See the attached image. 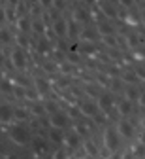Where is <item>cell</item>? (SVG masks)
I'll use <instances>...</instances> for the list:
<instances>
[{
	"mask_svg": "<svg viewBox=\"0 0 145 159\" xmlns=\"http://www.w3.org/2000/svg\"><path fill=\"white\" fill-rule=\"evenodd\" d=\"M79 110H81V114H85V116H89V117H94V116L98 114V108H96V104H92V102H83V104L79 106Z\"/></svg>",
	"mask_w": 145,
	"mask_h": 159,
	"instance_id": "cell-11",
	"label": "cell"
},
{
	"mask_svg": "<svg viewBox=\"0 0 145 159\" xmlns=\"http://www.w3.org/2000/svg\"><path fill=\"white\" fill-rule=\"evenodd\" d=\"M10 136H11V140H13L15 144H19V146H25V144L28 142V138H30L28 131H27L23 125H15V127L10 131Z\"/></svg>",
	"mask_w": 145,
	"mask_h": 159,
	"instance_id": "cell-2",
	"label": "cell"
},
{
	"mask_svg": "<svg viewBox=\"0 0 145 159\" xmlns=\"http://www.w3.org/2000/svg\"><path fill=\"white\" fill-rule=\"evenodd\" d=\"M68 159H75V157H68Z\"/></svg>",
	"mask_w": 145,
	"mask_h": 159,
	"instance_id": "cell-43",
	"label": "cell"
},
{
	"mask_svg": "<svg viewBox=\"0 0 145 159\" xmlns=\"http://www.w3.org/2000/svg\"><path fill=\"white\" fill-rule=\"evenodd\" d=\"M117 133H119L121 138H132L136 134V127H134V123L122 119V121H119V125H117Z\"/></svg>",
	"mask_w": 145,
	"mask_h": 159,
	"instance_id": "cell-6",
	"label": "cell"
},
{
	"mask_svg": "<svg viewBox=\"0 0 145 159\" xmlns=\"http://www.w3.org/2000/svg\"><path fill=\"white\" fill-rule=\"evenodd\" d=\"M124 98H128L130 102H134L136 98H139V91L132 85V87H128V89H126V93H124Z\"/></svg>",
	"mask_w": 145,
	"mask_h": 159,
	"instance_id": "cell-19",
	"label": "cell"
},
{
	"mask_svg": "<svg viewBox=\"0 0 145 159\" xmlns=\"http://www.w3.org/2000/svg\"><path fill=\"white\" fill-rule=\"evenodd\" d=\"M38 49H40V53H44V51H47V42H45V40H41V42L38 44Z\"/></svg>",
	"mask_w": 145,
	"mask_h": 159,
	"instance_id": "cell-32",
	"label": "cell"
},
{
	"mask_svg": "<svg viewBox=\"0 0 145 159\" xmlns=\"http://www.w3.org/2000/svg\"><path fill=\"white\" fill-rule=\"evenodd\" d=\"M8 42H11V32H10V29L2 27L0 29V44H8Z\"/></svg>",
	"mask_w": 145,
	"mask_h": 159,
	"instance_id": "cell-20",
	"label": "cell"
},
{
	"mask_svg": "<svg viewBox=\"0 0 145 159\" xmlns=\"http://www.w3.org/2000/svg\"><path fill=\"white\" fill-rule=\"evenodd\" d=\"M109 159H121V155H119V153H111Z\"/></svg>",
	"mask_w": 145,
	"mask_h": 159,
	"instance_id": "cell-38",
	"label": "cell"
},
{
	"mask_svg": "<svg viewBox=\"0 0 145 159\" xmlns=\"http://www.w3.org/2000/svg\"><path fill=\"white\" fill-rule=\"evenodd\" d=\"M30 25H32V21H30V17H27V15H21V17L15 19V27H17V30L21 34L30 32Z\"/></svg>",
	"mask_w": 145,
	"mask_h": 159,
	"instance_id": "cell-7",
	"label": "cell"
},
{
	"mask_svg": "<svg viewBox=\"0 0 145 159\" xmlns=\"http://www.w3.org/2000/svg\"><path fill=\"white\" fill-rule=\"evenodd\" d=\"M117 4H121L122 8H132L134 6V0H117Z\"/></svg>",
	"mask_w": 145,
	"mask_h": 159,
	"instance_id": "cell-29",
	"label": "cell"
},
{
	"mask_svg": "<svg viewBox=\"0 0 145 159\" xmlns=\"http://www.w3.org/2000/svg\"><path fill=\"white\" fill-rule=\"evenodd\" d=\"M38 4H40L41 8H51V6H53V0H38Z\"/></svg>",
	"mask_w": 145,
	"mask_h": 159,
	"instance_id": "cell-30",
	"label": "cell"
},
{
	"mask_svg": "<svg viewBox=\"0 0 145 159\" xmlns=\"http://www.w3.org/2000/svg\"><path fill=\"white\" fill-rule=\"evenodd\" d=\"M119 114H122V116H128L130 112H132V102L128 101V98H122V101L119 102Z\"/></svg>",
	"mask_w": 145,
	"mask_h": 159,
	"instance_id": "cell-16",
	"label": "cell"
},
{
	"mask_svg": "<svg viewBox=\"0 0 145 159\" xmlns=\"http://www.w3.org/2000/svg\"><path fill=\"white\" fill-rule=\"evenodd\" d=\"M85 159H96V155H87Z\"/></svg>",
	"mask_w": 145,
	"mask_h": 159,
	"instance_id": "cell-40",
	"label": "cell"
},
{
	"mask_svg": "<svg viewBox=\"0 0 145 159\" xmlns=\"http://www.w3.org/2000/svg\"><path fill=\"white\" fill-rule=\"evenodd\" d=\"M62 144H66L68 148H75V146L79 144V134H77V133L66 134V136H64V142H62Z\"/></svg>",
	"mask_w": 145,
	"mask_h": 159,
	"instance_id": "cell-15",
	"label": "cell"
},
{
	"mask_svg": "<svg viewBox=\"0 0 145 159\" xmlns=\"http://www.w3.org/2000/svg\"><path fill=\"white\" fill-rule=\"evenodd\" d=\"M66 36H70V38L77 36V23H74V21H68V32H66Z\"/></svg>",
	"mask_w": 145,
	"mask_h": 159,
	"instance_id": "cell-23",
	"label": "cell"
},
{
	"mask_svg": "<svg viewBox=\"0 0 145 159\" xmlns=\"http://www.w3.org/2000/svg\"><path fill=\"white\" fill-rule=\"evenodd\" d=\"M53 6L58 8V10H62V8H64V0H53Z\"/></svg>",
	"mask_w": 145,
	"mask_h": 159,
	"instance_id": "cell-33",
	"label": "cell"
},
{
	"mask_svg": "<svg viewBox=\"0 0 145 159\" xmlns=\"http://www.w3.org/2000/svg\"><path fill=\"white\" fill-rule=\"evenodd\" d=\"M49 140L55 142V144H62V142H64V134H62V129L51 127V129H49Z\"/></svg>",
	"mask_w": 145,
	"mask_h": 159,
	"instance_id": "cell-10",
	"label": "cell"
},
{
	"mask_svg": "<svg viewBox=\"0 0 145 159\" xmlns=\"http://www.w3.org/2000/svg\"><path fill=\"white\" fill-rule=\"evenodd\" d=\"M68 121H70L68 116H66L64 112H60V110L49 114V125L55 127V129H64V127L68 125Z\"/></svg>",
	"mask_w": 145,
	"mask_h": 159,
	"instance_id": "cell-3",
	"label": "cell"
},
{
	"mask_svg": "<svg viewBox=\"0 0 145 159\" xmlns=\"http://www.w3.org/2000/svg\"><path fill=\"white\" fill-rule=\"evenodd\" d=\"M94 104H96L98 112H109L113 108V97L108 95V93H102V95H98V98H96Z\"/></svg>",
	"mask_w": 145,
	"mask_h": 159,
	"instance_id": "cell-5",
	"label": "cell"
},
{
	"mask_svg": "<svg viewBox=\"0 0 145 159\" xmlns=\"http://www.w3.org/2000/svg\"><path fill=\"white\" fill-rule=\"evenodd\" d=\"M6 159H17L15 155H6Z\"/></svg>",
	"mask_w": 145,
	"mask_h": 159,
	"instance_id": "cell-39",
	"label": "cell"
},
{
	"mask_svg": "<svg viewBox=\"0 0 145 159\" xmlns=\"http://www.w3.org/2000/svg\"><path fill=\"white\" fill-rule=\"evenodd\" d=\"M28 112L30 114H34V116H41V114H45V110H44V104H32L30 108H28Z\"/></svg>",
	"mask_w": 145,
	"mask_h": 159,
	"instance_id": "cell-22",
	"label": "cell"
},
{
	"mask_svg": "<svg viewBox=\"0 0 145 159\" xmlns=\"http://www.w3.org/2000/svg\"><path fill=\"white\" fill-rule=\"evenodd\" d=\"M121 159H136V155H134L132 152H126V153H122V155H121Z\"/></svg>",
	"mask_w": 145,
	"mask_h": 159,
	"instance_id": "cell-34",
	"label": "cell"
},
{
	"mask_svg": "<svg viewBox=\"0 0 145 159\" xmlns=\"http://www.w3.org/2000/svg\"><path fill=\"white\" fill-rule=\"evenodd\" d=\"M53 32L60 38L66 36V32H68V21L66 19H55L53 21Z\"/></svg>",
	"mask_w": 145,
	"mask_h": 159,
	"instance_id": "cell-8",
	"label": "cell"
},
{
	"mask_svg": "<svg viewBox=\"0 0 145 159\" xmlns=\"http://www.w3.org/2000/svg\"><path fill=\"white\" fill-rule=\"evenodd\" d=\"M13 119V108L10 104H0V121H11Z\"/></svg>",
	"mask_w": 145,
	"mask_h": 159,
	"instance_id": "cell-9",
	"label": "cell"
},
{
	"mask_svg": "<svg viewBox=\"0 0 145 159\" xmlns=\"http://www.w3.org/2000/svg\"><path fill=\"white\" fill-rule=\"evenodd\" d=\"M2 152H4V146H2V144H0V153H2Z\"/></svg>",
	"mask_w": 145,
	"mask_h": 159,
	"instance_id": "cell-41",
	"label": "cell"
},
{
	"mask_svg": "<svg viewBox=\"0 0 145 159\" xmlns=\"http://www.w3.org/2000/svg\"><path fill=\"white\" fill-rule=\"evenodd\" d=\"M102 13H106V15H108V17H111V19H113V17H117V10H115L109 2H104V4H102Z\"/></svg>",
	"mask_w": 145,
	"mask_h": 159,
	"instance_id": "cell-18",
	"label": "cell"
},
{
	"mask_svg": "<svg viewBox=\"0 0 145 159\" xmlns=\"http://www.w3.org/2000/svg\"><path fill=\"white\" fill-rule=\"evenodd\" d=\"M44 110H45L47 114H53V112H57L58 108H57V104H55L53 101H49V102H44Z\"/></svg>",
	"mask_w": 145,
	"mask_h": 159,
	"instance_id": "cell-24",
	"label": "cell"
},
{
	"mask_svg": "<svg viewBox=\"0 0 145 159\" xmlns=\"http://www.w3.org/2000/svg\"><path fill=\"white\" fill-rule=\"evenodd\" d=\"M0 89L6 91V93H10V91H13V85L10 82H0Z\"/></svg>",
	"mask_w": 145,
	"mask_h": 159,
	"instance_id": "cell-28",
	"label": "cell"
},
{
	"mask_svg": "<svg viewBox=\"0 0 145 159\" xmlns=\"http://www.w3.org/2000/svg\"><path fill=\"white\" fill-rule=\"evenodd\" d=\"M34 150L36 152H44L45 150V142L40 140V138H36V140H34Z\"/></svg>",
	"mask_w": 145,
	"mask_h": 159,
	"instance_id": "cell-26",
	"label": "cell"
},
{
	"mask_svg": "<svg viewBox=\"0 0 145 159\" xmlns=\"http://www.w3.org/2000/svg\"><path fill=\"white\" fill-rule=\"evenodd\" d=\"M96 30H98V34H102V36H113V34H115V30H113V27H111L109 23H98Z\"/></svg>",
	"mask_w": 145,
	"mask_h": 159,
	"instance_id": "cell-14",
	"label": "cell"
},
{
	"mask_svg": "<svg viewBox=\"0 0 145 159\" xmlns=\"http://www.w3.org/2000/svg\"><path fill=\"white\" fill-rule=\"evenodd\" d=\"M30 30H34L36 34H44V32H45V25H44V21H41V19H36V21H32Z\"/></svg>",
	"mask_w": 145,
	"mask_h": 159,
	"instance_id": "cell-17",
	"label": "cell"
},
{
	"mask_svg": "<svg viewBox=\"0 0 145 159\" xmlns=\"http://www.w3.org/2000/svg\"><path fill=\"white\" fill-rule=\"evenodd\" d=\"M89 19H91V15H89V11H87V10L77 8V10L74 11V21H75V23H87Z\"/></svg>",
	"mask_w": 145,
	"mask_h": 159,
	"instance_id": "cell-12",
	"label": "cell"
},
{
	"mask_svg": "<svg viewBox=\"0 0 145 159\" xmlns=\"http://www.w3.org/2000/svg\"><path fill=\"white\" fill-rule=\"evenodd\" d=\"M108 2H109V4H113V2H117V0H108Z\"/></svg>",
	"mask_w": 145,
	"mask_h": 159,
	"instance_id": "cell-42",
	"label": "cell"
},
{
	"mask_svg": "<svg viewBox=\"0 0 145 159\" xmlns=\"http://www.w3.org/2000/svg\"><path fill=\"white\" fill-rule=\"evenodd\" d=\"M28 110H25V108H15L13 110V117H17V119H27L28 117Z\"/></svg>",
	"mask_w": 145,
	"mask_h": 159,
	"instance_id": "cell-21",
	"label": "cell"
},
{
	"mask_svg": "<svg viewBox=\"0 0 145 159\" xmlns=\"http://www.w3.org/2000/svg\"><path fill=\"white\" fill-rule=\"evenodd\" d=\"M55 159H64V152H55Z\"/></svg>",
	"mask_w": 145,
	"mask_h": 159,
	"instance_id": "cell-35",
	"label": "cell"
},
{
	"mask_svg": "<svg viewBox=\"0 0 145 159\" xmlns=\"http://www.w3.org/2000/svg\"><path fill=\"white\" fill-rule=\"evenodd\" d=\"M83 36H85L87 40H92L94 38V32H83Z\"/></svg>",
	"mask_w": 145,
	"mask_h": 159,
	"instance_id": "cell-36",
	"label": "cell"
},
{
	"mask_svg": "<svg viewBox=\"0 0 145 159\" xmlns=\"http://www.w3.org/2000/svg\"><path fill=\"white\" fill-rule=\"evenodd\" d=\"M124 80H126L128 84H136V74H130V72L124 74Z\"/></svg>",
	"mask_w": 145,
	"mask_h": 159,
	"instance_id": "cell-31",
	"label": "cell"
},
{
	"mask_svg": "<svg viewBox=\"0 0 145 159\" xmlns=\"http://www.w3.org/2000/svg\"><path fill=\"white\" fill-rule=\"evenodd\" d=\"M34 87H36V91L40 95H44V93L49 91V84H47V80H44V78H36L34 80Z\"/></svg>",
	"mask_w": 145,
	"mask_h": 159,
	"instance_id": "cell-13",
	"label": "cell"
},
{
	"mask_svg": "<svg viewBox=\"0 0 145 159\" xmlns=\"http://www.w3.org/2000/svg\"><path fill=\"white\" fill-rule=\"evenodd\" d=\"M132 153H134L138 159H141V157H143V144H141V142H138V146L134 148V152H132Z\"/></svg>",
	"mask_w": 145,
	"mask_h": 159,
	"instance_id": "cell-27",
	"label": "cell"
},
{
	"mask_svg": "<svg viewBox=\"0 0 145 159\" xmlns=\"http://www.w3.org/2000/svg\"><path fill=\"white\" fill-rule=\"evenodd\" d=\"M104 144H106V148L111 150V152H117L119 150V146H121V136H119L117 129L109 127V129L104 131Z\"/></svg>",
	"mask_w": 145,
	"mask_h": 159,
	"instance_id": "cell-1",
	"label": "cell"
},
{
	"mask_svg": "<svg viewBox=\"0 0 145 159\" xmlns=\"http://www.w3.org/2000/svg\"><path fill=\"white\" fill-rule=\"evenodd\" d=\"M6 2H8V6H11V8H13V6H17V4H19V0H6Z\"/></svg>",
	"mask_w": 145,
	"mask_h": 159,
	"instance_id": "cell-37",
	"label": "cell"
},
{
	"mask_svg": "<svg viewBox=\"0 0 145 159\" xmlns=\"http://www.w3.org/2000/svg\"><path fill=\"white\" fill-rule=\"evenodd\" d=\"M85 152H87L89 155H96V153H98V150H96V146H94L92 142H85Z\"/></svg>",
	"mask_w": 145,
	"mask_h": 159,
	"instance_id": "cell-25",
	"label": "cell"
},
{
	"mask_svg": "<svg viewBox=\"0 0 145 159\" xmlns=\"http://www.w3.org/2000/svg\"><path fill=\"white\" fill-rule=\"evenodd\" d=\"M10 59H11V65L15 66V68H25L27 66V55H25V51L21 49V48H15L11 53H10Z\"/></svg>",
	"mask_w": 145,
	"mask_h": 159,
	"instance_id": "cell-4",
	"label": "cell"
}]
</instances>
